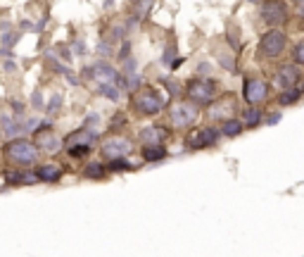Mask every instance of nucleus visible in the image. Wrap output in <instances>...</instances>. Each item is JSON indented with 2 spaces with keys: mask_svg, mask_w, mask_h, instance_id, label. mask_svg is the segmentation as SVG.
Returning a JSON list of instances; mask_svg holds the SVG:
<instances>
[{
  "mask_svg": "<svg viewBox=\"0 0 304 257\" xmlns=\"http://www.w3.org/2000/svg\"><path fill=\"white\" fill-rule=\"evenodd\" d=\"M261 119H264V115H261V110L257 105H250L247 110H242V124L247 128H254V127H259L261 124Z\"/></svg>",
  "mask_w": 304,
  "mask_h": 257,
  "instance_id": "412c9836",
  "label": "nucleus"
},
{
  "mask_svg": "<svg viewBox=\"0 0 304 257\" xmlns=\"http://www.w3.org/2000/svg\"><path fill=\"white\" fill-rule=\"evenodd\" d=\"M124 122H126V117H124V115H117V119L112 117V128H114V127H121Z\"/></svg>",
  "mask_w": 304,
  "mask_h": 257,
  "instance_id": "58836bf2",
  "label": "nucleus"
},
{
  "mask_svg": "<svg viewBox=\"0 0 304 257\" xmlns=\"http://www.w3.org/2000/svg\"><path fill=\"white\" fill-rule=\"evenodd\" d=\"M209 105V110H207V115H209V122H224V119L233 117V112L238 110V105H235V98L230 96H219L214 98L212 103H207Z\"/></svg>",
  "mask_w": 304,
  "mask_h": 257,
  "instance_id": "9d476101",
  "label": "nucleus"
},
{
  "mask_svg": "<svg viewBox=\"0 0 304 257\" xmlns=\"http://www.w3.org/2000/svg\"><path fill=\"white\" fill-rule=\"evenodd\" d=\"M221 138V131L217 127H205V128H193L185 136V148L188 150H202V148H214Z\"/></svg>",
  "mask_w": 304,
  "mask_h": 257,
  "instance_id": "6e6552de",
  "label": "nucleus"
},
{
  "mask_svg": "<svg viewBox=\"0 0 304 257\" xmlns=\"http://www.w3.org/2000/svg\"><path fill=\"white\" fill-rule=\"evenodd\" d=\"M131 105L133 110L138 112V115H145V117H152V115H159L164 110V98L159 96V91L157 88H143L138 86L133 93H131Z\"/></svg>",
  "mask_w": 304,
  "mask_h": 257,
  "instance_id": "f257e3e1",
  "label": "nucleus"
},
{
  "mask_svg": "<svg viewBox=\"0 0 304 257\" xmlns=\"http://www.w3.org/2000/svg\"><path fill=\"white\" fill-rule=\"evenodd\" d=\"M109 171H131L136 169V164L133 162H129L126 157H114V160H109Z\"/></svg>",
  "mask_w": 304,
  "mask_h": 257,
  "instance_id": "393cba45",
  "label": "nucleus"
},
{
  "mask_svg": "<svg viewBox=\"0 0 304 257\" xmlns=\"http://www.w3.org/2000/svg\"><path fill=\"white\" fill-rule=\"evenodd\" d=\"M166 157V148L164 143H152V145H145L143 148V160L145 162H159Z\"/></svg>",
  "mask_w": 304,
  "mask_h": 257,
  "instance_id": "aec40b11",
  "label": "nucleus"
},
{
  "mask_svg": "<svg viewBox=\"0 0 304 257\" xmlns=\"http://www.w3.org/2000/svg\"><path fill=\"white\" fill-rule=\"evenodd\" d=\"M60 105H62V93H55V96L50 98V103L43 105V110L48 112V115H55V112L60 110Z\"/></svg>",
  "mask_w": 304,
  "mask_h": 257,
  "instance_id": "a878e982",
  "label": "nucleus"
},
{
  "mask_svg": "<svg viewBox=\"0 0 304 257\" xmlns=\"http://www.w3.org/2000/svg\"><path fill=\"white\" fill-rule=\"evenodd\" d=\"M95 140H98V133L90 127H83V128H78V131H74V133H69L62 143H65L67 148H69V145H86V148L93 150Z\"/></svg>",
  "mask_w": 304,
  "mask_h": 257,
  "instance_id": "dca6fc26",
  "label": "nucleus"
},
{
  "mask_svg": "<svg viewBox=\"0 0 304 257\" xmlns=\"http://www.w3.org/2000/svg\"><path fill=\"white\" fill-rule=\"evenodd\" d=\"M19 36H22V33H14V31H10V29H5V33L0 36V43H2L5 48H10V45H14V43L19 41Z\"/></svg>",
  "mask_w": 304,
  "mask_h": 257,
  "instance_id": "bb28decb",
  "label": "nucleus"
},
{
  "mask_svg": "<svg viewBox=\"0 0 304 257\" xmlns=\"http://www.w3.org/2000/svg\"><path fill=\"white\" fill-rule=\"evenodd\" d=\"M38 155H41V150L26 138H12L5 145V157L14 167H31L38 162Z\"/></svg>",
  "mask_w": 304,
  "mask_h": 257,
  "instance_id": "f03ea898",
  "label": "nucleus"
},
{
  "mask_svg": "<svg viewBox=\"0 0 304 257\" xmlns=\"http://www.w3.org/2000/svg\"><path fill=\"white\" fill-rule=\"evenodd\" d=\"M38 183L36 171H31L29 167H14V169L5 171V186H33Z\"/></svg>",
  "mask_w": 304,
  "mask_h": 257,
  "instance_id": "4468645a",
  "label": "nucleus"
},
{
  "mask_svg": "<svg viewBox=\"0 0 304 257\" xmlns=\"http://www.w3.org/2000/svg\"><path fill=\"white\" fill-rule=\"evenodd\" d=\"M300 79H302V69H300V64H295V62L283 64V67H278V72H276V84H278V88L297 86Z\"/></svg>",
  "mask_w": 304,
  "mask_h": 257,
  "instance_id": "ddd939ff",
  "label": "nucleus"
},
{
  "mask_svg": "<svg viewBox=\"0 0 304 257\" xmlns=\"http://www.w3.org/2000/svg\"><path fill=\"white\" fill-rule=\"evenodd\" d=\"M33 145L38 150H43V152L55 155L57 150L62 148V138H57V133H55L53 128H38L36 131V138H33Z\"/></svg>",
  "mask_w": 304,
  "mask_h": 257,
  "instance_id": "f8f14e48",
  "label": "nucleus"
},
{
  "mask_svg": "<svg viewBox=\"0 0 304 257\" xmlns=\"http://www.w3.org/2000/svg\"><path fill=\"white\" fill-rule=\"evenodd\" d=\"M242 128H245V124H242L240 119L228 117V119L221 122V136H226V138H235V136L242 133Z\"/></svg>",
  "mask_w": 304,
  "mask_h": 257,
  "instance_id": "a211bd4d",
  "label": "nucleus"
},
{
  "mask_svg": "<svg viewBox=\"0 0 304 257\" xmlns=\"http://www.w3.org/2000/svg\"><path fill=\"white\" fill-rule=\"evenodd\" d=\"M171 136V131L166 127H159V124H152V127H143L138 131V138H141L143 145H152V143H164V140Z\"/></svg>",
  "mask_w": 304,
  "mask_h": 257,
  "instance_id": "2eb2a0df",
  "label": "nucleus"
},
{
  "mask_svg": "<svg viewBox=\"0 0 304 257\" xmlns=\"http://www.w3.org/2000/svg\"><path fill=\"white\" fill-rule=\"evenodd\" d=\"M0 55H2V57H12L14 53H12L10 48H5V45H2V48H0Z\"/></svg>",
  "mask_w": 304,
  "mask_h": 257,
  "instance_id": "ea45409f",
  "label": "nucleus"
},
{
  "mask_svg": "<svg viewBox=\"0 0 304 257\" xmlns=\"http://www.w3.org/2000/svg\"><path fill=\"white\" fill-rule=\"evenodd\" d=\"M300 98H302V88L297 84V86H290V88H283V93L278 96V103L281 105H295Z\"/></svg>",
  "mask_w": 304,
  "mask_h": 257,
  "instance_id": "5701e85b",
  "label": "nucleus"
},
{
  "mask_svg": "<svg viewBox=\"0 0 304 257\" xmlns=\"http://www.w3.org/2000/svg\"><path fill=\"white\" fill-rule=\"evenodd\" d=\"M293 2H302V0H293Z\"/></svg>",
  "mask_w": 304,
  "mask_h": 257,
  "instance_id": "79ce46f5",
  "label": "nucleus"
},
{
  "mask_svg": "<svg viewBox=\"0 0 304 257\" xmlns=\"http://www.w3.org/2000/svg\"><path fill=\"white\" fill-rule=\"evenodd\" d=\"M107 174V167L102 162H88L86 169H83V176L86 179H102Z\"/></svg>",
  "mask_w": 304,
  "mask_h": 257,
  "instance_id": "b1692460",
  "label": "nucleus"
},
{
  "mask_svg": "<svg viewBox=\"0 0 304 257\" xmlns=\"http://www.w3.org/2000/svg\"><path fill=\"white\" fill-rule=\"evenodd\" d=\"M83 76H86V79H95V84H117L119 72H117L109 62L98 60L95 64H90V67L83 69Z\"/></svg>",
  "mask_w": 304,
  "mask_h": 257,
  "instance_id": "9b49d317",
  "label": "nucleus"
},
{
  "mask_svg": "<svg viewBox=\"0 0 304 257\" xmlns=\"http://www.w3.org/2000/svg\"><path fill=\"white\" fill-rule=\"evenodd\" d=\"M67 152H69L72 157H76V160H78V157H86L88 152H90V148H86V145H69V148H67Z\"/></svg>",
  "mask_w": 304,
  "mask_h": 257,
  "instance_id": "cd10ccee",
  "label": "nucleus"
},
{
  "mask_svg": "<svg viewBox=\"0 0 304 257\" xmlns=\"http://www.w3.org/2000/svg\"><path fill=\"white\" fill-rule=\"evenodd\" d=\"M259 12L261 19L266 21L269 26H283L288 17H290V10H288V2L285 0H261L259 2Z\"/></svg>",
  "mask_w": 304,
  "mask_h": 257,
  "instance_id": "423d86ee",
  "label": "nucleus"
},
{
  "mask_svg": "<svg viewBox=\"0 0 304 257\" xmlns=\"http://www.w3.org/2000/svg\"><path fill=\"white\" fill-rule=\"evenodd\" d=\"M33 171H36V179H38V181H43V183H57V181H60V176H62L60 164H55V162L38 164Z\"/></svg>",
  "mask_w": 304,
  "mask_h": 257,
  "instance_id": "f3484780",
  "label": "nucleus"
},
{
  "mask_svg": "<svg viewBox=\"0 0 304 257\" xmlns=\"http://www.w3.org/2000/svg\"><path fill=\"white\" fill-rule=\"evenodd\" d=\"M98 122H100L98 115H88V117H86V124H83V127H93V124H98Z\"/></svg>",
  "mask_w": 304,
  "mask_h": 257,
  "instance_id": "4c0bfd02",
  "label": "nucleus"
},
{
  "mask_svg": "<svg viewBox=\"0 0 304 257\" xmlns=\"http://www.w3.org/2000/svg\"><path fill=\"white\" fill-rule=\"evenodd\" d=\"M197 74H200V76H209V74H212V64H209V62H200V64H197Z\"/></svg>",
  "mask_w": 304,
  "mask_h": 257,
  "instance_id": "72a5a7b5",
  "label": "nucleus"
},
{
  "mask_svg": "<svg viewBox=\"0 0 304 257\" xmlns=\"http://www.w3.org/2000/svg\"><path fill=\"white\" fill-rule=\"evenodd\" d=\"M293 62H295V64H302V62H304V43H302V41L295 45V50H293Z\"/></svg>",
  "mask_w": 304,
  "mask_h": 257,
  "instance_id": "c85d7f7f",
  "label": "nucleus"
},
{
  "mask_svg": "<svg viewBox=\"0 0 304 257\" xmlns=\"http://www.w3.org/2000/svg\"><path fill=\"white\" fill-rule=\"evenodd\" d=\"M72 50H74V55H86V43L78 38V41H76L74 45H72Z\"/></svg>",
  "mask_w": 304,
  "mask_h": 257,
  "instance_id": "f704fd0d",
  "label": "nucleus"
},
{
  "mask_svg": "<svg viewBox=\"0 0 304 257\" xmlns=\"http://www.w3.org/2000/svg\"><path fill=\"white\" fill-rule=\"evenodd\" d=\"M174 57H176V48H174V45H169V48L164 50V55H162V62L169 67V64L174 62Z\"/></svg>",
  "mask_w": 304,
  "mask_h": 257,
  "instance_id": "c756f323",
  "label": "nucleus"
},
{
  "mask_svg": "<svg viewBox=\"0 0 304 257\" xmlns=\"http://www.w3.org/2000/svg\"><path fill=\"white\" fill-rule=\"evenodd\" d=\"M112 53H114V48H112V45H109L107 41L98 43V55H102V57H109Z\"/></svg>",
  "mask_w": 304,
  "mask_h": 257,
  "instance_id": "2f4dec72",
  "label": "nucleus"
},
{
  "mask_svg": "<svg viewBox=\"0 0 304 257\" xmlns=\"http://www.w3.org/2000/svg\"><path fill=\"white\" fill-rule=\"evenodd\" d=\"M200 117V110L190 100H176L169 107V124L174 128H190Z\"/></svg>",
  "mask_w": 304,
  "mask_h": 257,
  "instance_id": "20e7f679",
  "label": "nucleus"
},
{
  "mask_svg": "<svg viewBox=\"0 0 304 257\" xmlns=\"http://www.w3.org/2000/svg\"><path fill=\"white\" fill-rule=\"evenodd\" d=\"M219 62L224 64L226 69H230L233 74H235V62H233V57H226V55H219Z\"/></svg>",
  "mask_w": 304,
  "mask_h": 257,
  "instance_id": "473e14b6",
  "label": "nucleus"
},
{
  "mask_svg": "<svg viewBox=\"0 0 304 257\" xmlns=\"http://www.w3.org/2000/svg\"><path fill=\"white\" fill-rule=\"evenodd\" d=\"M98 96H102L109 103H119L121 88L117 84H98Z\"/></svg>",
  "mask_w": 304,
  "mask_h": 257,
  "instance_id": "4be33fe9",
  "label": "nucleus"
},
{
  "mask_svg": "<svg viewBox=\"0 0 304 257\" xmlns=\"http://www.w3.org/2000/svg\"><path fill=\"white\" fill-rule=\"evenodd\" d=\"M19 131H24L22 128V119H12V117H0V133H5L7 138H14Z\"/></svg>",
  "mask_w": 304,
  "mask_h": 257,
  "instance_id": "6ab92c4d",
  "label": "nucleus"
},
{
  "mask_svg": "<svg viewBox=\"0 0 304 257\" xmlns=\"http://www.w3.org/2000/svg\"><path fill=\"white\" fill-rule=\"evenodd\" d=\"M285 48H288V36H285V31H281L278 26L271 29V31H266L259 41V55L266 57V60L281 57V55L285 53Z\"/></svg>",
  "mask_w": 304,
  "mask_h": 257,
  "instance_id": "39448f33",
  "label": "nucleus"
},
{
  "mask_svg": "<svg viewBox=\"0 0 304 257\" xmlns=\"http://www.w3.org/2000/svg\"><path fill=\"white\" fill-rule=\"evenodd\" d=\"M217 81H212L209 76H197L185 84V100L195 103V105H207L217 98Z\"/></svg>",
  "mask_w": 304,
  "mask_h": 257,
  "instance_id": "7ed1b4c3",
  "label": "nucleus"
},
{
  "mask_svg": "<svg viewBox=\"0 0 304 257\" xmlns=\"http://www.w3.org/2000/svg\"><path fill=\"white\" fill-rule=\"evenodd\" d=\"M31 105H33V110H43V93L41 91H33Z\"/></svg>",
  "mask_w": 304,
  "mask_h": 257,
  "instance_id": "7c9ffc66",
  "label": "nucleus"
},
{
  "mask_svg": "<svg viewBox=\"0 0 304 257\" xmlns=\"http://www.w3.org/2000/svg\"><path fill=\"white\" fill-rule=\"evenodd\" d=\"M242 98L247 105H259L269 98V84L259 76H247L242 81Z\"/></svg>",
  "mask_w": 304,
  "mask_h": 257,
  "instance_id": "1a4fd4ad",
  "label": "nucleus"
},
{
  "mask_svg": "<svg viewBox=\"0 0 304 257\" xmlns=\"http://www.w3.org/2000/svg\"><path fill=\"white\" fill-rule=\"evenodd\" d=\"M278 122H281V112H273L266 117V124H278Z\"/></svg>",
  "mask_w": 304,
  "mask_h": 257,
  "instance_id": "e433bc0d",
  "label": "nucleus"
},
{
  "mask_svg": "<svg viewBox=\"0 0 304 257\" xmlns=\"http://www.w3.org/2000/svg\"><path fill=\"white\" fill-rule=\"evenodd\" d=\"M129 152H133V140L129 136L121 133H112L100 143V155L105 160H114V157H126Z\"/></svg>",
  "mask_w": 304,
  "mask_h": 257,
  "instance_id": "0eeeda50",
  "label": "nucleus"
},
{
  "mask_svg": "<svg viewBox=\"0 0 304 257\" xmlns=\"http://www.w3.org/2000/svg\"><path fill=\"white\" fill-rule=\"evenodd\" d=\"M129 55H131V43H129V41H124L121 50L117 53V57H119V60H124V57H129Z\"/></svg>",
  "mask_w": 304,
  "mask_h": 257,
  "instance_id": "c9c22d12",
  "label": "nucleus"
},
{
  "mask_svg": "<svg viewBox=\"0 0 304 257\" xmlns=\"http://www.w3.org/2000/svg\"><path fill=\"white\" fill-rule=\"evenodd\" d=\"M14 69H17V64L12 62V60H7V62H5V72H14Z\"/></svg>",
  "mask_w": 304,
  "mask_h": 257,
  "instance_id": "a19ab883",
  "label": "nucleus"
}]
</instances>
